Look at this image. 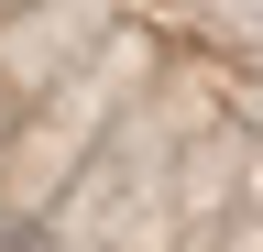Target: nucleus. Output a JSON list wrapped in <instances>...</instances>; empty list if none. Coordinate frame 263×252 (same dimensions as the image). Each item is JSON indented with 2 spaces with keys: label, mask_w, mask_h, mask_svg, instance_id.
<instances>
[{
  "label": "nucleus",
  "mask_w": 263,
  "mask_h": 252,
  "mask_svg": "<svg viewBox=\"0 0 263 252\" xmlns=\"http://www.w3.org/2000/svg\"><path fill=\"white\" fill-rule=\"evenodd\" d=\"M0 132H11V110H0Z\"/></svg>",
  "instance_id": "f257e3e1"
}]
</instances>
